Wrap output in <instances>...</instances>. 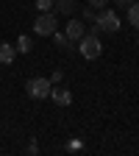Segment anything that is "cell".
<instances>
[{"instance_id": "obj_14", "label": "cell", "mask_w": 139, "mask_h": 156, "mask_svg": "<svg viewBox=\"0 0 139 156\" xmlns=\"http://www.w3.org/2000/svg\"><path fill=\"white\" fill-rule=\"evenodd\" d=\"M106 3H109V0H89L92 9H106Z\"/></svg>"}, {"instance_id": "obj_9", "label": "cell", "mask_w": 139, "mask_h": 156, "mask_svg": "<svg viewBox=\"0 0 139 156\" xmlns=\"http://www.w3.org/2000/svg\"><path fill=\"white\" fill-rule=\"evenodd\" d=\"M75 3H78V0H56V11L58 14H72Z\"/></svg>"}, {"instance_id": "obj_6", "label": "cell", "mask_w": 139, "mask_h": 156, "mask_svg": "<svg viewBox=\"0 0 139 156\" xmlns=\"http://www.w3.org/2000/svg\"><path fill=\"white\" fill-rule=\"evenodd\" d=\"M84 34L86 31H84V23H81V20H70V23H67V39H70V42H78Z\"/></svg>"}, {"instance_id": "obj_1", "label": "cell", "mask_w": 139, "mask_h": 156, "mask_svg": "<svg viewBox=\"0 0 139 156\" xmlns=\"http://www.w3.org/2000/svg\"><path fill=\"white\" fill-rule=\"evenodd\" d=\"M78 53H81L86 62H95L97 56L103 53V45H100V39H97V34H84L81 39H78Z\"/></svg>"}, {"instance_id": "obj_10", "label": "cell", "mask_w": 139, "mask_h": 156, "mask_svg": "<svg viewBox=\"0 0 139 156\" xmlns=\"http://www.w3.org/2000/svg\"><path fill=\"white\" fill-rule=\"evenodd\" d=\"M19 53H31V48H33V42H31V36H25V34H19V39H17V45H14Z\"/></svg>"}, {"instance_id": "obj_8", "label": "cell", "mask_w": 139, "mask_h": 156, "mask_svg": "<svg viewBox=\"0 0 139 156\" xmlns=\"http://www.w3.org/2000/svg\"><path fill=\"white\" fill-rule=\"evenodd\" d=\"M53 42H56V48H58V50H67V53H72V50H75V48H72V42L67 39V34H58V31H56V34H53Z\"/></svg>"}, {"instance_id": "obj_7", "label": "cell", "mask_w": 139, "mask_h": 156, "mask_svg": "<svg viewBox=\"0 0 139 156\" xmlns=\"http://www.w3.org/2000/svg\"><path fill=\"white\" fill-rule=\"evenodd\" d=\"M17 58V48L14 45H6V42H0V64H11Z\"/></svg>"}, {"instance_id": "obj_16", "label": "cell", "mask_w": 139, "mask_h": 156, "mask_svg": "<svg viewBox=\"0 0 139 156\" xmlns=\"http://www.w3.org/2000/svg\"><path fill=\"white\" fill-rule=\"evenodd\" d=\"M114 3H117V6H131L134 0H114Z\"/></svg>"}, {"instance_id": "obj_12", "label": "cell", "mask_w": 139, "mask_h": 156, "mask_svg": "<svg viewBox=\"0 0 139 156\" xmlns=\"http://www.w3.org/2000/svg\"><path fill=\"white\" fill-rule=\"evenodd\" d=\"M36 9L39 11H50L53 9V0H36Z\"/></svg>"}, {"instance_id": "obj_4", "label": "cell", "mask_w": 139, "mask_h": 156, "mask_svg": "<svg viewBox=\"0 0 139 156\" xmlns=\"http://www.w3.org/2000/svg\"><path fill=\"white\" fill-rule=\"evenodd\" d=\"M56 14L53 11H39V17H36V23H33V34L36 36H53L56 34Z\"/></svg>"}, {"instance_id": "obj_15", "label": "cell", "mask_w": 139, "mask_h": 156, "mask_svg": "<svg viewBox=\"0 0 139 156\" xmlns=\"http://www.w3.org/2000/svg\"><path fill=\"white\" fill-rule=\"evenodd\" d=\"M61 75H64V73H61V70H56V73H53V75H50V81H53V84H58V81H61Z\"/></svg>"}, {"instance_id": "obj_5", "label": "cell", "mask_w": 139, "mask_h": 156, "mask_svg": "<svg viewBox=\"0 0 139 156\" xmlns=\"http://www.w3.org/2000/svg\"><path fill=\"white\" fill-rule=\"evenodd\" d=\"M50 101H53L56 106H70V103H72V92H70L67 87H53V89H50Z\"/></svg>"}, {"instance_id": "obj_11", "label": "cell", "mask_w": 139, "mask_h": 156, "mask_svg": "<svg viewBox=\"0 0 139 156\" xmlns=\"http://www.w3.org/2000/svg\"><path fill=\"white\" fill-rule=\"evenodd\" d=\"M128 23H131L134 28H139V0L128 6Z\"/></svg>"}, {"instance_id": "obj_2", "label": "cell", "mask_w": 139, "mask_h": 156, "mask_svg": "<svg viewBox=\"0 0 139 156\" xmlns=\"http://www.w3.org/2000/svg\"><path fill=\"white\" fill-rule=\"evenodd\" d=\"M100 31L117 34L120 31V17H117L114 11H109V9H100V14H97L95 25H92V34H100Z\"/></svg>"}, {"instance_id": "obj_13", "label": "cell", "mask_w": 139, "mask_h": 156, "mask_svg": "<svg viewBox=\"0 0 139 156\" xmlns=\"http://www.w3.org/2000/svg\"><path fill=\"white\" fill-rule=\"evenodd\" d=\"M84 17L89 20V23H95V20H97V14H95V9H92V6H86V9H84Z\"/></svg>"}, {"instance_id": "obj_3", "label": "cell", "mask_w": 139, "mask_h": 156, "mask_svg": "<svg viewBox=\"0 0 139 156\" xmlns=\"http://www.w3.org/2000/svg\"><path fill=\"white\" fill-rule=\"evenodd\" d=\"M50 89H53L50 78H31V81L25 84V92L33 98V101H45V98H50Z\"/></svg>"}]
</instances>
